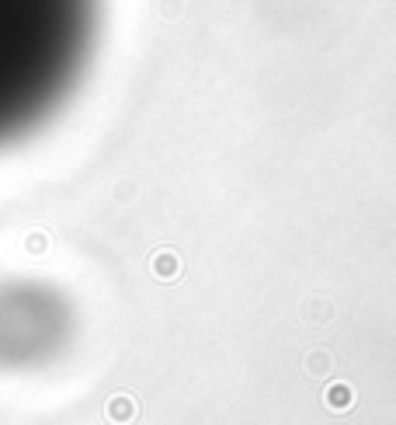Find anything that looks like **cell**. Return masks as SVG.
Wrapping results in <instances>:
<instances>
[{"mask_svg":"<svg viewBox=\"0 0 396 425\" xmlns=\"http://www.w3.org/2000/svg\"><path fill=\"white\" fill-rule=\"evenodd\" d=\"M101 0H0V146L38 129L80 84Z\"/></svg>","mask_w":396,"mask_h":425,"instance_id":"cell-1","label":"cell"},{"mask_svg":"<svg viewBox=\"0 0 396 425\" xmlns=\"http://www.w3.org/2000/svg\"><path fill=\"white\" fill-rule=\"evenodd\" d=\"M63 310L49 293L18 286L0 293V362H28L56 349Z\"/></svg>","mask_w":396,"mask_h":425,"instance_id":"cell-2","label":"cell"}]
</instances>
